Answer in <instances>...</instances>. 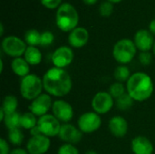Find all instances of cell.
I'll return each instance as SVG.
<instances>
[{
    "instance_id": "6da1fadb",
    "label": "cell",
    "mask_w": 155,
    "mask_h": 154,
    "mask_svg": "<svg viewBox=\"0 0 155 154\" xmlns=\"http://www.w3.org/2000/svg\"><path fill=\"white\" fill-rule=\"evenodd\" d=\"M42 80L46 93L54 97H64L73 87V81L68 72L57 67L48 69L43 75Z\"/></svg>"
},
{
    "instance_id": "7a4b0ae2",
    "label": "cell",
    "mask_w": 155,
    "mask_h": 154,
    "mask_svg": "<svg viewBox=\"0 0 155 154\" xmlns=\"http://www.w3.org/2000/svg\"><path fill=\"white\" fill-rule=\"evenodd\" d=\"M126 91L135 102H144L153 93L154 84L153 79L144 72L132 74L126 82Z\"/></svg>"
},
{
    "instance_id": "3957f363",
    "label": "cell",
    "mask_w": 155,
    "mask_h": 154,
    "mask_svg": "<svg viewBox=\"0 0 155 154\" xmlns=\"http://www.w3.org/2000/svg\"><path fill=\"white\" fill-rule=\"evenodd\" d=\"M55 22L57 27L63 32H71L79 23V15L71 4L64 3L56 11Z\"/></svg>"
},
{
    "instance_id": "277c9868",
    "label": "cell",
    "mask_w": 155,
    "mask_h": 154,
    "mask_svg": "<svg viewBox=\"0 0 155 154\" xmlns=\"http://www.w3.org/2000/svg\"><path fill=\"white\" fill-rule=\"evenodd\" d=\"M43 80L38 75L35 74H29L24 78H21L19 90L22 97L25 100L33 101L43 93Z\"/></svg>"
},
{
    "instance_id": "5b68a950",
    "label": "cell",
    "mask_w": 155,
    "mask_h": 154,
    "mask_svg": "<svg viewBox=\"0 0 155 154\" xmlns=\"http://www.w3.org/2000/svg\"><path fill=\"white\" fill-rule=\"evenodd\" d=\"M137 47L134 41L124 38L115 43L113 48V56L120 64H127L133 61L136 55Z\"/></svg>"
},
{
    "instance_id": "8992f818",
    "label": "cell",
    "mask_w": 155,
    "mask_h": 154,
    "mask_svg": "<svg viewBox=\"0 0 155 154\" xmlns=\"http://www.w3.org/2000/svg\"><path fill=\"white\" fill-rule=\"evenodd\" d=\"M1 46L3 52L13 58H17L24 55L27 48L26 43L21 38L15 35H9L5 37L2 41Z\"/></svg>"
},
{
    "instance_id": "52a82bcc",
    "label": "cell",
    "mask_w": 155,
    "mask_h": 154,
    "mask_svg": "<svg viewBox=\"0 0 155 154\" xmlns=\"http://www.w3.org/2000/svg\"><path fill=\"white\" fill-rule=\"evenodd\" d=\"M102 118L95 112H87L83 113L77 120V127L83 133H93L100 129Z\"/></svg>"
},
{
    "instance_id": "ba28073f",
    "label": "cell",
    "mask_w": 155,
    "mask_h": 154,
    "mask_svg": "<svg viewBox=\"0 0 155 154\" xmlns=\"http://www.w3.org/2000/svg\"><path fill=\"white\" fill-rule=\"evenodd\" d=\"M61 122L56 119L53 114L47 113L38 118L37 126L41 133L46 137H55L59 135L62 124Z\"/></svg>"
},
{
    "instance_id": "9c48e42d",
    "label": "cell",
    "mask_w": 155,
    "mask_h": 154,
    "mask_svg": "<svg viewBox=\"0 0 155 154\" xmlns=\"http://www.w3.org/2000/svg\"><path fill=\"white\" fill-rule=\"evenodd\" d=\"M114 105V99L109 92L101 91L94 94L92 99L91 106L94 112L98 114H106Z\"/></svg>"
},
{
    "instance_id": "30bf717a",
    "label": "cell",
    "mask_w": 155,
    "mask_h": 154,
    "mask_svg": "<svg viewBox=\"0 0 155 154\" xmlns=\"http://www.w3.org/2000/svg\"><path fill=\"white\" fill-rule=\"evenodd\" d=\"M74 52L71 47L62 45L56 48L52 54L51 61L54 67L64 69L74 61Z\"/></svg>"
},
{
    "instance_id": "8fae6325",
    "label": "cell",
    "mask_w": 155,
    "mask_h": 154,
    "mask_svg": "<svg viewBox=\"0 0 155 154\" xmlns=\"http://www.w3.org/2000/svg\"><path fill=\"white\" fill-rule=\"evenodd\" d=\"M53 103L51 95L46 93H42L31 102L29 110L36 117H41L48 113L49 110L52 109Z\"/></svg>"
},
{
    "instance_id": "7c38bea8",
    "label": "cell",
    "mask_w": 155,
    "mask_h": 154,
    "mask_svg": "<svg viewBox=\"0 0 155 154\" xmlns=\"http://www.w3.org/2000/svg\"><path fill=\"white\" fill-rule=\"evenodd\" d=\"M52 114L64 123H69L74 117L73 106L64 100H56L53 103Z\"/></svg>"
},
{
    "instance_id": "4fadbf2b",
    "label": "cell",
    "mask_w": 155,
    "mask_h": 154,
    "mask_svg": "<svg viewBox=\"0 0 155 154\" xmlns=\"http://www.w3.org/2000/svg\"><path fill=\"white\" fill-rule=\"evenodd\" d=\"M51 146V140L43 134L31 136L26 143V150L29 154H45Z\"/></svg>"
},
{
    "instance_id": "5bb4252c",
    "label": "cell",
    "mask_w": 155,
    "mask_h": 154,
    "mask_svg": "<svg viewBox=\"0 0 155 154\" xmlns=\"http://www.w3.org/2000/svg\"><path fill=\"white\" fill-rule=\"evenodd\" d=\"M58 136L64 143H70L74 145L81 142L83 133L78 127H75L71 123H64L61 126Z\"/></svg>"
},
{
    "instance_id": "9a60e30c",
    "label": "cell",
    "mask_w": 155,
    "mask_h": 154,
    "mask_svg": "<svg viewBox=\"0 0 155 154\" xmlns=\"http://www.w3.org/2000/svg\"><path fill=\"white\" fill-rule=\"evenodd\" d=\"M134 42L137 49L141 52H150L153 47L155 41L153 34L149 30L141 29L135 33Z\"/></svg>"
},
{
    "instance_id": "2e32d148",
    "label": "cell",
    "mask_w": 155,
    "mask_h": 154,
    "mask_svg": "<svg viewBox=\"0 0 155 154\" xmlns=\"http://www.w3.org/2000/svg\"><path fill=\"white\" fill-rule=\"evenodd\" d=\"M108 129L114 137L123 138L128 133V123L123 116L116 115L109 120Z\"/></svg>"
},
{
    "instance_id": "e0dca14e",
    "label": "cell",
    "mask_w": 155,
    "mask_h": 154,
    "mask_svg": "<svg viewBox=\"0 0 155 154\" xmlns=\"http://www.w3.org/2000/svg\"><path fill=\"white\" fill-rule=\"evenodd\" d=\"M131 149L134 154H153V144L145 136H136L131 143Z\"/></svg>"
},
{
    "instance_id": "ac0fdd59",
    "label": "cell",
    "mask_w": 155,
    "mask_h": 154,
    "mask_svg": "<svg viewBox=\"0 0 155 154\" xmlns=\"http://www.w3.org/2000/svg\"><path fill=\"white\" fill-rule=\"evenodd\" d=\"M89 40V33L84 27H76L70 32L68 35V43L72 47H84Z\"/></svg>"
},
{
    "instance_id": "d6986e66",
    "label": "cell",
    "mask_w": 155,
    "mask_h": 154,
    "mask_svg": "<svg viewBox=\"0 0 155 154\" xmlns=\"http://www.w3.org/2000/svg\"><path fill=\"white\" fill-rule=\"evenodd\" d=\"M11 69L15 75L21 78H24L30 74V64L25 61V58L22 57L14 58L12 60Z\"/></svg>"
},
{
    "instance_id": "ffe728a7",
    "label": "cell",
    "mask_w": 155,
    "mask_h": 154,
    "mask_svg": "<svg viewBox=\"0 0 155 154\" xmlns=\"http://www.w3.org/2000/svg\"><path fill=\"white\" fill-rule=\"evenodd\" d=\"M24 58L30 65H38L42 62V53L36 46H27Z\"/></svg>"
},
{
    "instance_id": "44dd1931",
    "label": "cell",
    "mask_w": 155,
    "mask_h": 154,
    "mask_svg": "<svg viewBox=\"0 0 155 154\" xmlns=\"http://www.w3.org/2000/svg\"><path fill=\"white\" fill-rule=\"evenodd\" d=\"M17 107H18L17 98L15 95L9 94V95L5 96V98L3 99L2 106H1L0 109H2L4 111L5 115H7V114L15 113Z\"/></svg>"
},
{
    "instance_id": "7402d4cb",
    "label": "cell",
    "mask_w": 155,
    "mask_h": 154,
    "mask_svg": "<svg viewBox=\"0 0 155 154\" xmlns=\"http://www.w3.org/2000/svg\"><path fill=\"white\" fill-rule=\"evenodd\" d=\"M37 122H38V119L36 118V116L29 111L21 114L20 127L22 129L31 131L33 128H35L37 125Z\"/></svg>"
},
{
    "instance_id": "603a6c76",
    "label": "cell",
    "mask_w": 155,
    "mask_h": 154,
    "mask_svg": "<svg viewBox=\"0 0 155 154\" xmlns=\"http://www.w3.org/2000/svg\"><path fill=\"white\" fill-rule=\"evenodd\" d=\"M131 71L128 66L125 64H120L118 65L114 72V77L115 79V82L119 83H126L129 78L131 77Z\"/></svg>"
},
{
    "instance_id": "cb8c5ba5",
    "label": "cell",
    "mask_w": 155,
    "mask_h": 154,
    "mask_svg": "<svg viewBox=\"0 0 155 154\" xmlns=\"http://www.w3.org/2000/svg\"><path fill=\"white\" fill-rule=\"evenodd\" d=\"M20 119H21V114L17 112L10 113L5 115L3 123L5 126V128L9 131L12 129L15 128H21L20 127Z\"/></svg>"
},
{
    "instance_id": "d4e9b609",
    "label": "cell",
    "mask_w": 155,
    "mask_h": 154,
    "mask_svg": "<svg viewBox=\"0 0 155 154\" xmlns=\"http://www.w3.org/2000/svg\"><path fill=\"white\" fill-rule=\"evenodd\" d=\"M25 42L28 46H37L40 45L41 42V33L35 29L27 30L25 34Z\"/></svg>"
},
{
    "instance_id": "484cf974",
    "label": "cell",
    "mask_w": 155,
    "mask_h": 154,
    "mask_svg": "<svg viewBox=\"0 0 155 154\" xmlns=\"http://www.w3.org/2000/svg\"><path fill=\"white\" fill-rule=\"evenodd\" d=\"M134 102L135 101L128 94V93H125L124 95L115 100L116 106L121 111H128L133 107Z\"/></svg>"
},
{
    "instance_id": "4316f807",
    "label": "cell",
    "mask_w": 155,
    "mask_h": 154,
    "mask_svg": "<svg viewBox=\"0 0 155 154\" xmlns=\"http://www.w3.org/2000/svg\"><path fill=\"white\" fill-rule=\"evenodd\" d=\"M8 141L11 144L15 146H19L22 144L24 141V133L21 130V128H15L8 131Z\"/></svg>"
},
{
    "instance_id": "83f0119b",
    "label": "cell",
    "mask_w": 155,
    "mask_h": 154,
    "mask_svg": "<svg viewBox=\"0 0 155 154\" xmlns=\"http://www.w3.org/2000/svg\"><path fill=\"white\" fill-rule=\"evenodd\" d=\"M108 92L114 97V100H116L117 98L121 97L125 93H127L126 86L123 83H119V82H114V84H112L111 86L109 87Z\"/></svg>"
},
{
    "instance_id": "f1b7e54d",
    "label": "cell",
    "mask_w": 155,
    "mask_h": 154,
    "mask_svg": "<svg viewBox=\"0 0 155 154\" xmlns=\"http://www.w3.org/2000/svg\"><path fill=\"white\" fill-rule=\"evenodd\" d=\"M114 11V5H113V3L109 2V1H105V2H103L100 6H99V14L102 15V16H104V17H107L109 15H112Z\"/></svg>"
},
{
    "instance_id": "f546056e",
    "label": "cell",
    "mask_w": 155,
    "mask_h": 154,
    "mask_svg": "<svg viewBox=\"0 0 155 154\" xmlns=\"http://www.w3.org/2000/svg\"><path fill=\"white\" fill-rule=\"evenodd\" d=\"M57 154H80L78 149L70 143H64L61 145L57 151Z\"/></svg>"
},
{
    "instance_id": "4dcf8cb0",
    "label": "cell",
    "mask_w": 155,
    "mask_h": 154,
    "mask_svg": "<svg viewBox=\"0 0 155 154\" xmlns=\"http://www.w3.org/2000/svg\"><path fill=\"white\" fill-rule=\"evenodd\" d=\"M54 40V35L53 34L52 32L50 31H45L43 33H41V42H40V45L46 47L50 44H53Z\"/></svg>"
},
{
    "instance_id": "1f68e13d",
    "label": "cell",
    "mask_w": 155,
    "mask_h": 154,
    "mask_svg": "<svg viewBox=\"0 0 155 154\" xmlns=\"http://www.w3.org/2000/svg\"><path fill=\"white\" fill-rule=\"evenodd\" d=\"M139 62L143 66H148L153 62V54L150 52H141L139 54Z\"/></svg>"
},
{
    "instance_id": "d6a6232c",
    "label": "cell",
    "mask_w": 155,
    "mask_h": 154,
    "mask_svg": "<svg viewBox=\"0 0 155 154\" xmlns=\"http://www.w3.org/2000/svg\"><path fill=\"white\" fill-rule=\"evenodd\" d=\"M42 5L49 9H54L61 5L62 0H40Z\"/></svg>"
},
{
    "instance_id": "836d02e7",
    "label": "cell",
    "mask_w": 155,
    "mask_h": 154,
    "mask_svg": "<svg viewBox=\"0 0 155 154\" xmlns=\"http://www.w3.org/2000/svg\"><path fill=\"white\" fill-rule=\"evenodd\" d=\"M10 147L7 143L4 138L0 139V154H10Z\"/></svg>"
},
{
    "instance_id": "e575fe53",
    "label": "cell",
    "mask_w": 155,
    "mask_h": 154,
    "mask_svg": "<svg viewBox=\"0 0 155 154\" xmlns=\"http://www.w3.org/2000/svg\"><path fill=\"white\" fill-rule=\"evenodd\" d=\"M10 154H29L26 149H23V148H20V147H17V148H15L11 151Z\"/></svg>"
},
{
    "instance_id": "d590c367",
    "label": "cell",
    "mask_w": 155,
    "mask_h": 154,
    "mask_svg": "<svg viewBox=\"0 0 155 154\" xmlns=\"http://www.w3.org/2000/svg\"><path fill=\"white\" fill-rule=\"evenodd\" d=\"M30 134H31V136H35V135H40V134H42V133H41V132H40L38 126L36 125L35 128H33V129L30 131Z\"/></svg>"
},
{
    "instance_id": "8d00e7d4",
    "label": "cell",
    "mask_w": 155,
    "mask_h": 154,
    "mask_svg": "<svg viewBox=\"0 0 155 154\" xmlns=\"http://www.w3.org/2000/svg\"><path fill=\"white\" fill-rule=\"evenodd\" d=\"M149 31L153 34H155V19L150 23V25H149Z\"/></svg>"
},
{
    "instance_id": "74e56055",
    "label": "cell",
    "mask_w": 155,
    "mask_h": 154,
    "mask_svg": "<svg viewBox=\"0 0 155 154\" xmlns=\"http://www.w3.org/2000/svg\"><path fill=\"white\" fill-rule=\"evenodd\" d=\"M83 1H84V3L85 5H94V4L97 2V0H83Z\"/></svg>"
},
{
    "instance_id": "f35d334b",
    "label": "cell",
    "mask_w": 155,
    "mask_h": 154,
    "mask_svg": "<svg viewBox=\"0 0 155 154\" xmlns=\"http://www.w3.org/2000/svg\"><path fill=\"white\" fill-rule=\"evenodd\" d=\"M3 70H4V63H3V60L1 59L0 60V73H3Z\"/></svg>"
},
{
    "instance_id": "ab89813d",
    "label": "cell",
    "mask_w": 155,
    "mask_h": 154,
    "mask_svg": "<svg viewBox=\"0 0 155 154\" xmlns=\"http://www.w3.org/2000/svg\"><path fill=\"white\" fill-rule=\"evenodd\" d=\"M0 29H1V31H0V36H2L4 34V25H3V24H0Z\"/></svg>"
},
{
    "instance_id": "60d3db41",
    "label": "cell",
    "mask_w": 155,
    "mask_h": 154,
    "mask_svg": "<svg viewBox=\"0 0 155 154\" xmlns=\"http://www.w3.org/2000/svg\"><path fill=\"white\" fill-rule=\"evenodd\" d=\"M84 154H99V153H97L95 151H93V150H90V151H87Z\"/></svg>"
},
{
    "instance_id": "b9f144b4",
    "label": "cell",
    "mask_w": 155,
    "mask_h": 154,
    "mask_svg": "<svg viewBox=\"0 0 155 154\" xmlns=\"http://www.w3.org/2000/svg\"><path fill=\"white\" fill-rule=\"evenodd\" d=\"M107 1H109V2H111V3H113V4H115V3H119V2H121L122 0H107Z\"/></svg>"
},
{
    "instance_id": "7bdbcfd3",
    "label": "cell",
    "mask_w": 155,
    "mask_h": 154,
    "mask_svg": "<svg viewBox=\"0 0 155 154\" xmlns=\"http://www.w3.org/2000/svg\"><path fill=\"white\" fill-rule=\"evenodd\" d=\"M153 54L155 55V42H154V44H153Z\"/></svg>"
}]
</instances>
